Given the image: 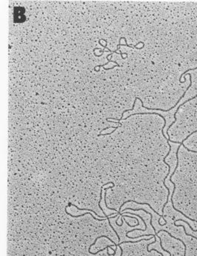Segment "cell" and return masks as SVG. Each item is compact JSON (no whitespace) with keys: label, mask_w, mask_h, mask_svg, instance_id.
Masks as SVG:
<instances>
[{"label":"cell","mask_w":197,"mask_h":256,"mask_svg":"<svg viewBox=\"0 0 197 256\" xmlns=\"http://www.w3.org/2000/svg\"><path fill=\"white\" fill-rule=\"evenodd\" d=\"M67 207H68V206H66L65 208H64V210H65L66 214L68 215V216H71V217H73V218H79V217H82V216H86V215H89V214H90V215H91V216H92V217H93V218H94V219L97 220V221H105V220H107V218H102V219H99V218H97L95 217V216H93V215L91 214V213H89V212H88V213H84V214L78 215V216H73V215L70 214V213H69L67 211Z\"/></svg>","instance_id":"obj_2"},{"label":"cell","mask_w":197,"mask_h":256,"mask_svg":"<svg viewBox=\"0 0 197 256\" xmlns=\"http://www.w3.org/2000/svg\"><path fill=\"white\" fill-rule=\"evenodd\" d=\"M71 206H73V207H75L77 209V210H87V211H88V212H92V213H94V214L96 215V216H97V217H99V218H107L106 217H105V216H99L98 214H97V213H96V212H94V210H88V209H81V208H79L78 207H77L76 205H73V204H71Z\"/></svg>","instance_id":"obj_4"},{"label":"cell","mask_w":197,"mask_h":256,"mask_svg":"<svg viewBox=\"0 0 197 256\" xmlns=\"http://www.w3.org/2000/svg\"><path fill=\"white\" fill-rule=\"evenodd\" d=\"M173 225H174L175 227H183V229H184V232H185V235H187V236H190V237H192V238H195V239H196V240H197V237L194 236V235H190V234H188V233H187V232H186L185 227V226H184V225H182V224H179V225H178V224H176V222H173Z\"/></svg>","instance_id":"obj_3"},{"label":"cell","mask_w":197,"mask_h":256,"mask_svg":"<svg viewBox=\"0 0 197 256\" xmlns=\"http://www.w3.org/2000/svg\"><path fill=\"white\" fill-rule=\"evenodd\" d=\"M149 240H151V238H150V239H145V238H143V239L141 240H139V241H123V242H120L119 243L117 244V246H119L121 244H122V243H138V242H141V241H149Z\"/></svg>","instance_id":"obj_5"},{"label":"cell","mask_w":197,"mask_h":256,"mask_svg":"<svg viewBox=\"0 0 197 256\" xmlns=\"http://www.w3.org/2000/svg\"><path fill=\"white\" fill-rule=\"evenodd\" d=\"M128 202H133V203H136V204H137V205H148V207H150V208H151V210H153V211H154V213H156V214H157V215H158V216H161V215H160V214H159V213H158V212H157V211H156V210H154V208H153V207H151V205H149V204H148V203H140V202H136V201H135V200H128V201H126V202H124V203H123V204H122V205L120 206V207H119V211H118V212H117V213H116V215H118V216H119V214H120V213H120V210H121V209H122V207H123V206H124V205H125V204H126V203H128Z\"/></svg>","instance_id":"obj_1"},{"label":"cell","mask_w":197,"mask_h":256,"mask_svg":"<svg viewBox=\"0 0 197 256\" xmlns=\"http://www.w3.org/2000/svg\"><path fill=\"white\" fill-rule=\"evenodd\" d=\"M177 221H183V222H185V224H187V225H188V227H190V230H191L192 231H193V232H197V230H193V229L192 228V227H191V226L190 225V224H189V223L187 222V221H185V220H182V219H178V220H176V221H175L174 222H176H176H177Z\"/></svg>","instance_id":"obj_6"}]
</instances>
